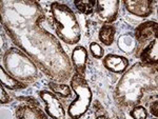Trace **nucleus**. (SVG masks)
I'll return each instance as SVG.
<instances>
[{
    "label": "nucleus",
    "instance_id": "1",
    "mask_svg": "<svg viewBox=\"0 0 158 119\" xmlns=\"http://www.w3.org/2000/svg\"><path fill=\"white\" fill-rule=\"evenodd\" d=\"M57 35L67 43H76L80 39V27L74 13L65 4L54 2L51 6Z\"/></svg>",
    "mask_w": 158,
    "mask_h": 119
},
{
    "label": "nucleus",
    "instance_id": "2",
    "mask_svg": "<svg viewBox=\"0 0 158 119\" xmlns=\"http://www.w3.org/2000/svg\"><path fill=\"white\" fill-rule=\"evenodd\" d=\"M71 88L76 93V98L69 107V116L72 118L82 117L91 105L92 91L82 75H76L72 78Z\"/></svg>",
    "mask_w": 158,
    "mask_h": 119
},
{
    "label": "nucleus",
    "instance_id": "3",
    "mask_svg": "<svg viewBox=\"0 0 158 119\" xmlns=\"http://www.w3.org/2000/svg\"><path fill=\"white\" fill-rule=\"evenodd\" d=\"M39 96L45 102V112L52 118H64L65 113L63 105H61L60 100L57 96L49 91H41Z\"/></svg>",
    "mask_w": 158,
    "mask_h": 119
},
{
    "label": "nucleus",
    "instance_id": "4",
    "mask_svg": "<svg viewBox=\"0 0 158 119\" xmlns=\"http://www.w3.org/2000/svg\"><path fill=\"white\" fill-rule=\"evenodd\" d=\"M119 1H102L99 0L96 4V12L106 22H113L118 14Z\"/></svg>",
    "mask_w": 158,
    "mask_h": 119
},
{
    "label": "nucleus",
    "instance_id": "5",
    "mask_svg": "<svg viewBox=\"0 0 158 119\" xmlns=\"http://www.w3.org/2000/svg\"><path fill=\"white\" fill-rule=\"evenodd\" d=\"M135 38L139 42H143L151 38H157V23L154 21L141 23L135 30Z\"/></svg>",
    "mask_w": 158,
    "mask_h": 119
},
{
    "label": "nucleus",
    "instance_id": "6",
    "mask_svg": "<svg viewBox=\"0 0 158 119\" xmlns=\"http://www.w3.org/2000/svg\"><path fill=\"white\" fill-rule=\"evenodd\" d=\"M127 9L130 13L140 17H147L153 11V2L150 1H124Z\"/></svg>",
    "mask_w": 158,
    "mask_h": 119
},
{
    "label": "nucleus",
    "instance_id": "7",
    "mask_svg": "<svg viewBox=\"0 0 158 119\" xmlns=\"http://www.w3.org/2000/svg\"><path fill=\"white\" fill-rule=\"evenodd\" d=\"M103 65L109 71L114 73H121L128 68L129 61L126 57L118 56V55L109 54L103 60Z\"/></svg>",
    "mask_w": 158,
    "mask_h": 119
},
{
    "label": "nucleus",
    "instance_id": "8",
    "mask_svg": "<svg viewBox=\"0 0 158 119\" xmlns=\"http://www.w3.org/2000/svg\"><path fill=\"white\" fill-rule=\"evenodd\" d=\"M88 61V52L83 47H76L72 53V62L76 72L79 75L85 76Z\"/></svg>",
    "mask_w": 158,
    "mask_h": 119
},
{
    "label": "nucleus",
    "instance_id": "9",
    "mask_svg": "<svg viewBox=\"0 0 158 119\" xmlns=\"http://www.w3.org/2000/svg\"><path fill=\"white\" fill-rule=\"evenodd\" d=\"M157 38H155L139 54L140 59L148 64H157Z\"/></svg>",
    "mask_w": 158,
    "mask_h": 119
},
{
    "label": "nucleus",
    "instance_id": "10",
    "mask_svg": "<svg viewBox=\"0 0 158 119\" xmlns=\"http://www.w3.org/2000/svg\"><path fill=\"white\" fill-rule=\"evenodd\" d=\"M17 118H47V115L37 107L31 105H20L16 111Z\"/></svg>",
    "mask_w": 158,
    "mask_h": 119
},
{
    "label": "nucleus",
    "instance_id": "11",
    "mask_svg": "<svg viewBox=\"0 0 158 119\" xmlns=\"http://www.w3.org/2000/svg\"><path fill=\"white\" fill-rule=\"evenodd\" d=\"M116 29L114 25L103 24L98 33V38L104 45H111L114 41Z\"/></svg>",
    "mask_w": 158,
    "mask_h": 119
},
{
    "label": "nucleus",
    "instance_id": "12",
    "mask_svg": "<svg viewBox=\"0 0 158 119\" xmlns=\"http://www.w3.org/2000/svg\"><path fill=\"white\" fill-rule=\"evenodd\" d=\"M0 80H1V84L3 87H6L7 88H11V90H18V88H25L23 83H21L18 80L12 78L10 75H7L6 71L3 70V68L0 69Z\"/></svg>",
    "mask_w": 158,
    "mask_h": 119
},
{
    "label": "nucleus",
    "instance_id": "13",
    "mask_svg": "<svg viewBox=\"0 0 158 119\" xmlns=\"http://www.w3.org/2000/svg\"><path fill=\"white\" fill-rule=\"evenodd\" d=\"M74 4H75V6L77 7V10L80 13H82L85 15H91L96 10L97 1L96 0H91V1H86V0H75Z\"/></svg>",
    "mask_w": 158,
    "mask_h": 119
},
{
    "label": "nucleus",
    "instance_id": "14",
    "mask_svg": "<svg viewBox=\"0 0 158 119\" xmlns=\"http://www.w3.org/2000/svg\"><path fill=\"white\" fill-rule=\"evenodd\" d=\"M49 87L55 94L59 95L62 98H67L71 95V88L67 84H58V83L50 82Z\"/></svg>",
    "mask_w": 158,
    "mask_h": 119
},
{
    "label": "nucleus",
    "instance_id": "15",
    "mask_svg": "<svg viewBox=\"0 0 158 119\" xmlns=\"http://www.w3.org/2000/svg\"><path fill=\"white\" fill-rule=\"evenodd\" d=\"M130 116L135 119H143L148 117L147 110L141 105H136L133 110L130 112Z\"/></svg>",
    "mask_w": 158,
    "mask_h": 119
},
{
    "label": "nucleus",
    "instance_id": "16",
    "mask_svg": "<svg viewBox=\"0 0 158 119\" xmlns=\"http://www.w3.org/2000/svg\"><path fill=\"white\" fill-rule=\"evenodd\" d=\"M90 51H91L92 55H93L95 58H97V59L102 58L104 55V51L102 47H101V45L99 43H96V42H91Z\"/></svg>",
    "mask_w": 158,
    "mask_h": 119
},
{
    "label": "nucleus",
    "instance_id": "17",
    "mask_svg": "<svg viewBox=\"0 0 158 119\" xmlns=\"http://www.w3.org/2000/svg\"><path fill=\"white\" fill-rule=\"evenodd\" d=\"M10 99L11 98H10V96L7 95L6 90L3 88V85H1V88H0V101H1V103H7Z\"/></svg>",
    "mask_w": 158,
    "mask_h": 119
},
{
    "label": "nucleus",
    "instance_id": "18",
    "mask_svg": "<svg viewBox=\"0 0 158 119\" xmlns=\"http://www.w3.org/2000/svg\"><path fill=\"white\" fill-rule=\"evenodd\" d=\"M19 100H24V101H27L29 105H34V107H39L40 105V103L38 102V101L35 99V98H33V97H19L18 98Z\"/></svg>",
    "mask_w": 158,
    "mask_h": 119
},
{
    "label": "nucleus",
    "instance_id": "19",
    "mask_svg": "<svg viewBox=\"0 0 158 119\" xmlns=\"http://www.w3.org/2000/svg\"><path fill=\"white\" fill-rule=\"evenodd\" d=\"M157 107H158V102H157V100H156V101H154V102L152 103V105H151V108H150V110H151V113L155 116V117H158Z\"/></svg>",
    "mask_w": 158,
    "mask_h": 119
}]
</instances>
